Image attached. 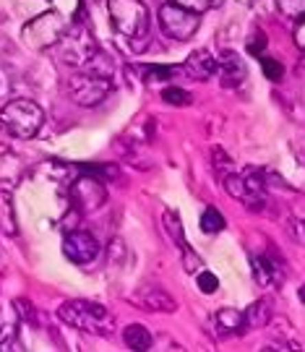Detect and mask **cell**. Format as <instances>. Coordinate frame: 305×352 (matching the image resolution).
Instances as JSON below:
<instances>
[{
    "instance_id": "1",
    "label": "cell",
    "mask_w": 305,
    "mask_h": 352,
    "mask_svg": "<svg viewBox=\"0 0 305 352\" xmlns=\"http://www.w3.org/2000/svg\"><path fill=\"white\" fill-rule=\"evenodd\" d=\"M58 318L68 327L87 331L94 337H110L115 331L113 314L94 300H68L58 308Z\"/></svg>"
},
{
    "instance_id": "2",
    "label": "cell",
    "mask_w": 305,
    "mask_h": 352,
    "mask_svg": "<svg viewBox=\"0 0 305 352\" xmlns=\"http://www.w3.org/2000/svg\"><path fill=\"white\" fill-rule=\"evenodd\" d=\"M107 13L113 21L115 32L128 42H146L149 34V11L144 6V0H107Z\"/></svg>"
},
{
    "instance_id": "3",
    "label": "cell",
    "mask_w": 305,
    "mask_h": 352,
    "mask_svg": "<svg viewBox=\"0 0 305 352\" xmlns=\"http://www.w3.org/2000/svg\"><path fill=\"white\" fill-rule=\"evenodd\" d=\"M0 123L13 139H34L45 123V113L37 102L11 100L0 110Z\"/></svg>"
},
{
    "instance_id": "4",
    "label": "cell",
    "mask_w": 305,
    "mask_h": 352,
    "mask_svg": "<svg viewBox=\"0 0 305 352\" xmlns=\"http://www.w3.org/2000/svg\"><path fill=\"white\" fill-rule=\"evenodd\" d=\"M65 32H68V24H65L63 13L50 8V11L34 16L32 21H26L21 29V39L32 50H50L63 39Z\"/></svg>"
},
{
    "instance_id": "5",
    "label": "cell",
    "mask_w": 305,
    "mask_h": 352,
    "mask_svg": "<svg viewBox=\"0 0 305 352\" xmlns=\"http://www.w3.org/2000/svg\"><path fill=\"white\" fill-rule=\"evenodd\" d=\"M55 47H58L60 63L71 65V68H87V65L94 63V58L100 55L97 42H94V37H91V32L87 29V26H78V24L71 26Z\"/></svg>"
},
{
    "instance_id": "6",
    "label": "cell",
    "mask_w": 305,
    "mask_h": 352,
    "mask_svg": "<svg viewBox=\"0 0 305 352\" xmlns=\"http://www.w3.org/2000/svg\"><path fill=\"white\" fill-rule=\"evenodd\" d=\"M68 91L81 107H97L110 97L113 81H110V76L97 74V71H78L76 76H71Z\"/></svg>"
},
{
    "instance_id": "7",
    "label": "cell",
    "mask_w": 305,
    "mask_h": 352,
    "mask_svg": "<svg viewBox=\"0 0 305 352\" xmlns=\"http://www.w3.org/2000/svg\"><path fill=\"white\" fill-rule=\"evenodd\" d=\"M157 19H159L162 34H167L170 39H178V42H188L201 26V13L188 11V8H183L172 0L159 8Z\"/></svg>"
},
{
    "instance_id": "8",
    "label": "cell",
    "mask_w": 305,
    "mask_h": 352,
    "mask_svg": "<svg viewBox=\"0 0 305 352\" xmlns=\"http://www.w3.org/2000/svg\"><path fill=\"white\" fill-rule=\"evenodd\" d=\"M71 201H74V209L78 214H91L97 212L100 206H104L107 190H104L100 177L81 173V177H76L71 183Z\"/></svg>"
},
{
    "instance_id": "9",
    "label": "cell",
    "mask_w": 305,
    "mask_h": 352,
    "mask_svg": "<svg viewBox=\"0 0 305 352\" xmlns=\"http://www.w3.org/2000/svg\"><path fill=\"white\" fill-rule=\"evenodd\" d=\"M63 256L71 264L87 266L100 256V240L87 230H71L63 238Z\"/></svg>"
},
{
    "instance_id": "10",
    "label": "cell",
    "mask_w": 305,
    "mask_h": 352,
    "mask_svg": "<svg viewBox=\"0 0 305 352\" xmlns=\"http://www.w3.org/2000/svg\"><path fill=\"white\" fill-rule=\"evenodd\" d=\"M131 302L141 311H149V314H172L178 308L175 298L162 287H157V285H146V287L136 289L131 295Z\"/></svg>"
},
{
    "instance_id": "11",
    "label": "cell",
    "mask_w": 305,
    "mask_h": 352,
    "mask_svg": "<svg viewBox=\"0 0 305 352\" xmlns=\"http://www.w3.org/2000/svg\"><path fill=\"white\" fill-rule=\"evenodd\" d=\"M216 74H219V84L225 89H238L248 76V65L235 50H225L216 60Z\"/></svg>"
},
{
    "instance_id": "12",
    "label": "cell",
    "mask_w": 305,
    "mask_h": 352,
    "mask_svg": "<svg viewBox=\"0 0 305 352\" xmlns=\"http://www.w3.org/2000/svg\"><path fill=\"white\" fill-rule=\"evenodd\" d=\"M183 71L191 76L193 81H209L216 74V58L209 50H193L188 60L183 63Z\"/></svg>"
},
{
    "instance_id": "13",
    "label": "cell",
    "mask_w": 305,
    "mask_h": 352,
    "mask_svg": "<svg viewBox=\"0 0 305 352\" xmlns=\"http://www.w3.org/2000/svg\"><path fill=\"white\" fill-rule=\"evenodd\" d=\"M251 272H253L256 285H261V287L280 285L282 277H284L280 261H274V258H269V256H253V258H251Z\"/></svg>"
},
{
    "instance_id": "14",
    "label": "cell",
    "mask_w": 305,
    "mask_h": 352,
    "mask_svg": "<svg viewBox=\"0 0 305 352\" xmlns=\"http://www.w3.org/2000/svg\"><path fill=\"white\" fill-rule=\"evenodd\" d=\"M214 324L222 337H235V334L245 331V314L235 311V308H222L214 314Z\"/></svg>"
},
{
    "instance_id": "15",
    "label": "cell",
    "mask_w": 305,
    "mask_h": 352,
    "mask_svg": "<svg viewBox=\"0 0 305 352\" xmlns=\"http://www.w3.org/2000/svg\"><path fill=\"white\" fill-rule=\"evenodd\" d=\"M123 342L136 352L152 350V334H149V329L141 327V324H131V327L123 329Z\"/></svg>"
},
{
    "instance_id": "16",
    "label": "cell",
    "mask_w": 305,
    "mask_h": 352,
    "mask_svg": "<svg viewBox=\"0 0 305 352\" xmlns=\"http://www.w3.org/2000/svg\"><path fill=\"white\" fill-rule=\"evenodd\" d=\"M0 232L3 235H16L19 225H16V209H13V199L8 190H0Z\"/></svg>"
},
{
    "instance_id": "17",
    "label": "cell",
    "mask_w": 305,
    "mask_h": 352,
    "mask_svg": "<svg viewBox=\"0 0 305 352\" xmlns=\"http://www.w3.org/2000/svg\"><path fill=\"white\" fill-rule=\"evenodd\" d=\"M245 314V329H261L269 324V318H271V302L269 300H256L253 305H248V311H242Z\"/></svg>"
},
{
    "instance_id": "18",
    "label": "cell",
    "mask_w": 305,
    "mask_h": 352,
    "mask_svg": "<svg viewBox=\"0 0 305 352\" xmlns=\"http://www.w3.org/2000/svg\"><path fill=\"white\" fill-rule=\"evenodd\" d=\"M162 230H165L167 235H170V240L178 245L180 251L188 245L185 243V235H183V222H180L178 212H172V209H167L165 214H162Z\"/></svg>"
},
{
    "instance_id": "19",
    "label": "cell",
    "mask_w": 305,
    "mask_h": 352,
    "mask_svg": "<svg viewBox=\"0 0 305 352\" xmlns=\"http://www.w3.org/2000/svg\"><path fill=\"white\" fill-rule=\"evenodd\" d=\"M222 230H225V217L216 212L214 206H209V209L201 214V232L216 235V232H222Z\"/></svg>"
},
{
    "instance_id": "20",
    "label": "cell",
    "mask_w": 305,
    "mask_h": 352,
    "mask_svg": "<svg viewBox=\"0 0 305 352\" xmlns=\"http://www.w3.org/2000/svg\"><path fill=\"white\" fill-rule=\"evenodd\" d=\"M175 71L178 68H170V65H144L141 68L144 78H149V81H170Z\"/></svg>"
},
{
    "instance_id": "21",
    "label": "cell",
    "mask_w": 305,
    "mask_h": 352,
    "mask_svg": "<svg viewBox=\"0 0 305 352\" xmlns=\"http://www.w3.org/2000/svg\"><path fill=\"white\" fill-rule=\"evenodd\" d=\"M162 100L167 104H175V107H185V104H191V94L185 91V89H178V87H167L162 91Z\"/></svg>"
},
{
    "instance_id": "22",
    "label": "cell",
    "mask_w": 305,
    "mask_h": 352,
    "mask_svg": "<svg viewBox=\"0 0 305 352\" xmlns=\"http://www.w3.org/2000/svg\"><path fill=\"white\" fill-rule=\"evenodd\" d=\"M261 68H264V76L269 81H282V76H284V65L269 55H261Z\"/></svg>"
},
{
    "instance_id": "23",
    "label": "cell",
    "mask_w": 305,
    "mask_h": 352,
    "mask_svg": "<svg viewBox=\"0 0 305 352\" xmlns=\"http://www.w3.org/2000/svg\"><path fill=\"white\" fill-rule=\"evenodd\" d=\"M277 8L287 19H300L305 16V0H277Z\"/></svg>"
},
{
    "instance_id": "24",
    "label": "cell",
    "mask_w": 305,
    "mask_h": 352,
    "mask_svg": "<svg viewBox=\"0 0 305 352\" xmlns=\"http://www.w3.org/2000/svg\"><path fill=\"white\" fill-rule=\"evenodd\" d=\"M183 269H185L188 274H199V272H201V256L193 251L191 245L183 248Z\"/></svg>"
},
{
    "instance_id": "25",
    "label": "cell",
    "mask_w": 305,
    "mask_h": 352,
    "mask_svg": "<svg viewBox=\"0 0 305 352\" xmlns=\"http://www.w3.org/2000/svg\"><path fill=\"white\" fill-rule=\"evenodd\" d=\"M81 173L100 177V180H104V177H110V180L117 177V170H115L113 164H84V167H81Z\"/></svg>"
},
{
    "instance_id": "26",
    "label": "cell",
    "mask_w": 305,
    "mask_h": 352,
    "mask_svg": "<svg viewBox=\"0 0 305 352\" xmlns=\"http://www.w3.org/2000/svg\"><path fill=\"white\" fill-rule=\"evenodd\" d=\"M199 289H201L203 295H214L216 289H219V279H216V274H212V272H199Z\"/></svg>"
},
{
    "instance_id": "27",
    "label": "cell",
    "mask_w": 305,
    "mask_h": 352,
    "mask_svg": "<svg viewBox=\"0 0 305 352\" xmlns=\"http://www.w3.org/2000/svg\"><path fill=\"white\" fill-rule=\"evenodd\" d=\"M264 50H267V34L261 32V29H253V34L248 37V52L251 55H264Z\"/></svg>"
},
{
    "instance_id": "28",
    "label": "cell",
    "mask_w": 305,
    "mask_h": 352,
    "mask_svg": "<svg viewBox=\"0 0 305 352\" xmlns=\"http://www.w3.org/2000/svg\"><path fill=\"white\" fill-rule=\"evenodd\" d=\"M212 154H214V167H216V173H219L222 177L229 175V170H232V160H229V154H225L222 149H214Z\"/></svg>"
},
{
    "instance_id": "29",
    "label": "cell",
    "mask_w": 305,
    "mask_h": 352,
    "mask_svg": "<svg viewBox=\"0 0 305 352\" xmlns=\"http://www.w3.org/2000/svg\"><path fill=\"white\" fill-rule=\"evenodd\" d=\"M172 3H178V6L188 8V11H196V13H206L212 8V0H172Z\"/></svg>"
},
{
    "instance_id": "30",
    "label": "cell",
    "mask_w": 305,
    "mask_h": 352,
    "mask_svg": "<svg viewBox=\"0 0 305 352\" xmlns=\"http://www.w3.org/2000/svg\"><path fill=\"white\" fill-rule=\"evenodd\" d=\"M293 39H295V45H297V50L305 55V16H300V19H297L295 32H293Z\"/></svg>"
},
{
    "instance_id": "31",
    "label": "cell",
    "mask_w": 305,
    "mask_h": 352,
    "mask_svg": "<svg viewBox=\"0 0 305 352\" xmlns=\"http://www.w3.org/2000/svg\"><path fill=\"white\" fill-rule=\"evenodd\" d=\"M13 311L21 316V318H26V321L34 318V308H32V302L24 300V298H21V300H13Z\"/></svg>"
},
{
    "instance_id": "32",
    "label": "cell",
    "mask_w": 305,
    "mask_h": 352,
    "mask_svg": "<svg viewBox=\"0 0 305 352\" xmlns=\"http://www.w3.org/2000/svg\"><path fill=\"white\" fill-rule=\"evenodd\" d=\"M290 232H293V238L305 245V219H295L293 225H290Z\"/></svg>"
},
{
    "instance_id": "33",
    "label": "cell",
    "mask_w": 305,
    "mask_h": 352,
    "mask_svg": "<svg viewBox=\"0 0 305 352\" xmlns=\"http://www.w3.org/2000/svg\"><path fill=\"white\" fill-rule=\"evenodd\" d=\"M297 298H300V302H303V305H305V285H303V287H300V289H297Z\"/></svg>"
},
{
    "instance_id": "34",
    "label": "cell",
    "mask_w": 305,
    "mask_h": 352,
    "mask_svg": "<svg viewBox=\"0 0 305 352\" xmlns=\"http://www.w3.org/2000/svg\"><path fill=\"white\" fill-rule=\"evenodd\" d=\"M222 3H225V0H212V8H219Z\"/></svg>"
},
{
    "instance_id": "35",
    "label": "cell",
    "mask_w": 305,
    "mask_h": 352,
    "mask_svg": "<svg viewBox=\"0 0 305 352\" xmlns=\"http://www.w3.org/2000/svg\"><path fill=\"white\" fill-rule=\"evenodd\" d=\"M238 3H242V6H253L256 0H238Z\"/></svg>"
},
{
    "instance_id": "36",
    "label": "cell",
    "mask_w": 305,
    "mask_h": 352,
    "mask_svg": "<svg viewBox=\"0 0 305 352\" xmlns=\"http://www.w3.org/2000/svg\"><path fill=\"white\" fill-rule=\"evenodd\" d=\"M0 272H3V256H0Z\"/></svg>"
}]
</instances>
